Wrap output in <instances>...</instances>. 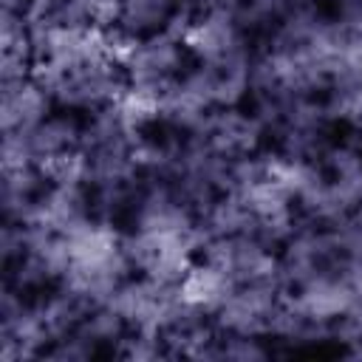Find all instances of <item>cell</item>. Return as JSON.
Wrapping results in <instances>:
<instances>
[{
    "label": "cell",
    "mask_w": 362,
    "mask_h": 362,
    "mask_svg": "<svg viewBox=\"0 0 362 362\" xmlns=\"http://www.w3.org/2000/svg\"><path fill=\"white\" fill-rule=\"evenodd\" d=\"M192 136H198L201 141H206L212 150H218L232 161L263 150L269 139L257 116L243 107H215Z\"/></svg>",
    "instance_id": "ba28073f"
},
{
    "label": "cell",
    "mask_w": 362,
    "mask_h": 362,
    "mask_svg": "<svg viewBox=\"0 0 362 362\" xmlns=\"http://www.w3.org/2000/svg\"><path fill=\"white\" fill-rule=\"evenodd\" d=\"M88 218H93L88 184H51L48 181L42 195L34 201L25 223L57 232V235H68Z\"/></svg>",
    "instance_id": "30bf717a"
},
{
    "label": "cell",
    "mask_w": 362,
    "mask_h": 362,
    "mask_svg": "<svg viewBox=\"0 0 362 362\" xmlns=\"http://www.w3.org/2000/svg\"><path fill=\"white\" fill-rule=\"evenodd\" d=\"M283 300H286L283 283H240L232 288L226 303L212 314V322L223 334L269 337Z\"/></svg>",
    "instance_id": "52a82bcc"
},
{
    "label": "cell",
    "mask_w": 362,
    "mask_h": 362,
    "mask_svg": "<svg viewBox=\"0 0 362 362\" xmlns=\"http://www.w3.org/2000/svg\"><path fill=\"white\" fill-rule=\"evenodd\" d=\"M37 76L48 85L57 107L82 116L119 102L127 90L119 57H96L68 68H37Z\"/></svg>",
    "instance_id": "6da1fadb"
},
{
    "label": "cell",
    "mask_w": 362,
    "mask_h": 362,
    "mask_svg": "<svg viewBox=\"0 0 362 362\" xmlns=\"http://www.w3.org/2000/svg\"><path fill=\"white\" fill-rule=\"evenodd\" d=\"M110 3H116V0H110Z\"/></svg>",
    "instance_id": "e0dca14e"
},
{
    "label": "cell",
    "mask_w": 362,
    "mask_h": 362,
    "mask_svg": "<svg viewBox=\"0 0 362 362\" xmlns=\"http://www.w3.org/2000/svg\"><path fill=\"white\" fill-rule=\"evenodd\" d=\"M0 8L8 11V14H25V17H28L31 0H0Z\"/></svg>",
    "instance_id": "2e32d148"
},
{
    "label": "cell",
    "mask_w": 362,
    "mask_h": 362,
    "mask_svg": "<svg viewBox=\"0 0 362 362\" xmlns=\"http://www.w3.org/2000/svg\"><path fill=\"white\" fill-rule=\"evenodd\" d=\"M122 252L133 272L141 277L178 286L189 266L195 263V252H201L198 238L187 235H158L144 229H130L122 235Z\"/></svg>",
    "instance_id": "3957f363"
},
{
    "label": "cell",
    "mask_w": 362,
    "mask_h": 362,
    "mask_svg": "<svg viewBox=\"0 0 362 362\" xmlns=\"http://www.w3.org/2000/svg\"><path fill=\"white\" fill-rule=\"evenodd\" d=\"M45 187H48V175L37 164L3 167V173H0V209H3V221L25 223L28 215H31L34 201L42 195Z\"/></svg>",
    "instance_id": "7c38bea8"
},
{
    "label": "cell",
    "mask_w": 362,
    "mask_h": 362,
    "mask_svg": "<svg viewBox=\"0 0 362 362\" xmlns=\"http://www.w3.org/2000/svg\"><path fill=\"white\" fill-rule=\"evenodd\" d=\"M187 59L189 51L184 40L173 37L170 31H156L119 45V65L127 76V85L136 88L164 90L187 71Z\"/></svg>",
    "instance_id": "277c9868"
},
{
    "label": "cell",
    "mask_w": 362,
    "mask_h": 362,
    "mask_svg": "<svg viewBox=\"0 0 362 362\" xmlns=\"http://www.w3.org/2000/svg\"><path fill=\"white\" fill-rule=\"evenodd\" d=\"M57 102L48 85L34 74L14 82H0V124L8 130H28L54 113Z\"/></svg>",
    "instance_id": "8fae6325"
},
{
    "label": "cell",
    "mask_w": 362,
    "mask_h": 362,
    "mask_svg": "<svg viewBox=\"0 0 362 362\" xmlns=\"http://www.w3.org/2000/svg\"><path fill=\"white\" fill-rule=\"evenodd\" d=\"M82 130H85L82 113L62 107L28 130H8L3 133V150H0L3 167L37 164L45 170L51 161L76 153L82 147Z\"/></svg>",
    "instance_id": "7a4b0ae2"
},
{
    "label": "cell",
    "mask_w": 362,
    "mask_h": 362,
    "mask_svg": "<svg viewBox=\"0 0 362 362\" xmlns=\"http://www.w3.org/2000/svg\"><path fill=\"white\" fill-rule=\"evenodd\" d=\"M187 6H192L198 14L206 11H229V14H240L243 0H184Z\"/></svg>",
    "instance_id": "9a60e30c"
},
{
    "label": "cell",
    "mask_w": 362,
    "mask_h": 362,
    "mask_svg": "<svg viewBox=\"0 0 362 362\" xmlns=\"http://www.w3.org/2000/svg\"><path fill=\"white\" fill-rule=\"evenodd\" d=\"M181 0H116L110 31L119 42L164 31Z\"/></svg>",
    "instance_id": "4fadbf2b"
},
{
    "label": "cell",
    "mask_w": 362,
    "mask_h": 362,
    "mask_svg": "<svg viewBox=\"0 0 362 362\" xmlns=\"http://www.w3.org/2000/svg\"><path fill=\"white\" fill-rule=\"evenodd\" d=\"M184 45L195 62H218L246 48L249 37H246V25L240 14L206 11V14H195L184 37Z\"/></svg>",
    "instance_id": "9c48e42d"
},
{
    "label": "cell",
    "mask_w": 362,
    "mask_h": 362,
    "mask_svg": "<svg viewBox=\"0 0 362 362\" xmlns=\"http://www.w3.org/2000/svg\"><path fill=\"white\" fill-rule=\"evenodd\" d=\"M232 288H235L232 277H229L226 272H221L218 266L206 263V260L192 263L189 272L184 274V280L178 283L181 297H184L192 308H198V311H204V314H209V317L226 303V297L232 294Z\"/></svg>",
    "instance_id": "5bb4252c"
},
{
    "label": "cell",
    "mask_w": 362,
    "mask_h": 362,
    "mask_svg": "<svg viewBox=\"0 0 362 362\" xmlns=\"http://www.w3.org/2000/svg\"><path fill=\"white\" fill-rule=\"evenodd\" d=\"M342 260H345V252H342V243L337 238V229L305 221L300 215L297 229L280 246L283 286H286V291H291V288L308 283L311 277L337 269Z\"/></svg>",
    "instance_id": "5b68a950"
},
{
    "label": "cell",
    "mask_w": 362,
    "mask_h": 362,
    "mask_svg": "<svg viewBox=\"0 0 362 362\" xmlns=\"http://www.w3.org/2000/svg\"><path fill=\"white\" fill-rule=\"evenodd\" d=\"M201 260L218 266L240 283H283L280 277V249L269 246L257 235H226L201 243Z\"/></svg>",
    "instance_id": "8992f818"
}]
</instances>
